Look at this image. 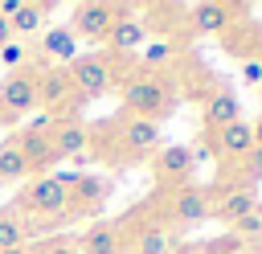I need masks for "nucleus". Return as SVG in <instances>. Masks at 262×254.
<instances>
[{
    "instance_id": "nucleus-7",
    "label": "nucleus",
    "mask_w": 262,
    "mask_h": 254,
    "mask_svg": "<svg viewBox=\"0 0 262 254\" xmlns=\"http://www.w3.org/2000/svg\"><path fill=\"white\" fill-rule=\"evenodd\" d=\"M37 107V70L25 66L0 82V123H16Z\"/></svg>"
},
{
    "instance_id": "nucleus-8",
    "label": "nucleus",
    "mask_w": 262,
    "mask_h": 254,
    "mask_svg": "<svg viewBox=\"0 0 262 254\" xmlns=\"http://www.w3.org/2000/svg\"><path fill=\"white\" fill-rule=\"evenodd\" d=\"M49 147L57 160H86L94 156V143H90V127L78 119V115H57L53 127H49Z\"/></svg>"
},
{
    "instance_id": "nucleus-33",
    "label": "nucleus",
    "mask_w": 262,
    "mask_h": 254,
    "mask_svg": "<svg viewBox=\"0 0 262 254\" xmlns=\"http://www.w3.org/2000/svg\"><path fill=\"white\" fill-rule=\"evenodd\" d=\"M0 254H33L29 246H12V250H0Z\"/></svg>"
},
{
    "instance_id": "nucleus-12",
    "label": "nucleus",
    "mask_w": 262,
    "mask_h": 254,
    "mask_svg": "<svg viewBox=\"0 0 262 254\" xmlns=\"http://www.w3.org/2000/svg\"><path fill=\"white\" fill-rule=\"evenodd\" d=\"M147 37H151V25L143 20V12H131V8L123 4L119 20L111 25V33H106V41H102V45H106L111 53H139Z\"/></svg>"
},
{
    "instance_id": "nucleus-28",
    "label": "nucleus",
    "mask_w": 262,
    "mask_h": 254,
    "mask_svg": "<svg viewBox=\"0 0 262 254\" xmlns=\"http://www.w3.org/2000/svg\"><path fill=\"white\" fill-rule=\"evenodd\" d=\"M233 234H237V238H242L246 246H250L254 238H262V205H258L254 213H246V217H242V221L233 225Z\"/></svg>"
},
{
    "instance_id": "nucleus-10",
    "label": "nucleus",
    "mask_w": 262,
    "mask_h": 254,
    "mask_svg": "<svg viewBox=\"0 0 262 254\" xmlns=\"http://www.w3.org/2000/svg\"><path fill=\"white\" fill-rule=\"evenodd\" d=\"M66 188H70V209L82 217H90V213H102V205H106V197L115 193V184L106 180V176H98V172H66Z\"/></svg>"
},
{
    "instance_id": "nucleus-13",
    "label": "nucleus",
    "mask_w": 262,
    "mask_h": 254,
    "mask_svg": "<svg viewBox=\"0 0 262 254\" xmlns=\"http://www.w3.org/2000/svg\"><path fill=\"white\" fill-rule=\"evenodd\" d=\"M237 12H242V8L221 4V0H201V4H188V8H184V16H188V25H192V33H196V37L229 33V25H233V16H237Z\"/></svg>"
},
{
    "instance_id": "nucleus-1",
    "label": "nucleus",
    "mask_w": 262,
    "mask_h": 254,
    "mask_svg": "<svg viewBox=\"0 0 262 254\" xmlns=\"http://www.w3.org/2000/svg\"><path fill=\"white\" fill-rule=\"evenodd\" d=\"M115 90H119L123 115H135V119L160 123V119H168L172 107H176V82L164 78V74H143V70H135V74H127Z\"/></svg>"
},
{
    "instance_id": "nucleus-22",
    "label": "nucleus",
    "mask_w": 262,
    "mask_h": 254,
    "mask_svg": "<svg viewBox=\"0 0 262 254\" xmlns=\"http://www.w3.org/2000/svg\"><path fill=\"white\" fill-rule=\"evenodd\" d=\"M29 242H33V225H29V217H25L16 205H0V250L29 246Z\"/></svg>"
},
{
    "instance_id": "nucleus-25",
    "label": "nucleus",
    "mask_w": 262,
    "mask_h": 254,
    "mask_svg": "<svg viewBox=\"0 0 262 254\" xmlns=\"http://www.w3.org/2000/svg\"><path fill=\"white\" fill-rule=\"evenodd\" d=\"M233 172H237L242 188H254V184H262V147H254L250 156H242V160L233 164Z\"/></svg>"
},
{
    "instance_id": "nucleus-17",
    "label": "nucleus",
    "mask_w": 262,
    "mask_h": 254,
    "mask_svg": "<svg viewBox=\"0 0 262 254\" xmlns=\"http://www.w3.org/2000/svg\"><path fill=\"white\" fill-rule=\"evenodd\" d=\"M237 119H242V102H237V94H233L229 86H217V90L205 98V107H201V127H205V135L221 131V127H229V123H237Z\"/></svg>"
},
{
    "instance_id": "nucleus-2",
    "label": "nucleus",
    "mask_w": 262,
    "mask_h": 254,
    "mask_svg": "<svg viewBox=\"0 0 262 254\" xmlns=\"http://www.w3.org/2000/svg\"><path fill=\"white\" fill-rule=\"evenodd\" d=\"M25 217H29V225H33V238H37V229L45 225V221H53L57 213H66L70 209V188H66V172H45V176H29L25 184H20V193H16V201H12Z\"/></svg>"
},
{
    "instance_id": "nucleus-32",
    "label": "nucleus",
    "mask_w": 262,
    "mask_h": 254,
    "mask_svg": "<svg viewBox=\"0 0 262 254\" xmlns=\"http://www.w3.org/2000/svg\"><path fill=\"white\" fill-rule=\"evenodd\" d=\"M250 131H254V147H262V119H258V123H250Z\"/></svg>"
},
{
    "instance_id": "nucleus-24",
    "label": "nucleus",
    "mask_w": 262,
    "mask_h": 254,
    "mask_svg": "<svg viewBox=\"0 0 262 254\" xmlns=\"http://www.w3.org/2000/svg\"><path fill=\"white\" fill-rule=\"evenodd\" d=\"M33 172H29V160L20 156V147H16V139L8 135L4 143H0V184H12V180H29Z\"/></svg>"
},
{
    "instance_id": "nucleus-9",
    "label": "nucleus",
    "mask_w": 262,
    "mask_h": 254,
    "mask_svg": "<svg viewBox=\"0 0 262 254\" xmlns=\"http://www.w3.org/2000/svg\"><path fill=\"white\" fill-rule=\"evenodd\" d=\"M192 168H196V156H192V147H184V143H168L164 152L151 156V180H156L164 193H172V188H180V184H192Z\"/></svg>"
},
{
    "instance_id": "nucleus-26",
    "label": "nucleus",
    "mask_w": 262,
    "mask_h": 254,
    "mask_svg": "<svg viewBox=\"0 0 262 254\" xmlns=\"http://www.w3.org/2000/svg\"><path fill=\"white\" fill-rule=\"evenodd\" d=\"M29 57H33V53H29V45H25V41H16V37H12V41L0 49V66H4L8 74L25 70V66H29Z\"/></svg>"
},
{
    "instance_id": "nucleus-30",
    "label": "nucleus",
    "mask_w": 262,
    "mask_h": 254,
    "mask_svg": "<svg viewBox=\"0 0 262 254\" xmlns=\"http://www.w3.org/2000/svg\"><path fill=\"white\" fill-rule=\"evenodd\" d=\"M242 82L246 86H262V61L258 57H246L242 61Z\"/></svg>"
},
{
    "instance_id": "nucleus-6",
    "label": "nucleus",
    "mask_w": 262,
    "mask_h": 254,
    "mask_svg": "<svg viewBox=\"0 0 262 254\" xmlns=\"http://www.w3.org/2000/svg\"><path fill=\"white\" fill-rule=\"evenodd\" d=\"M164 213L172 229H188L209 221V188L205 184H180L172 193H164Z\"/></svg>"
},
{
    "instance_id": "nucleus-5",
    "label": "nucleus",
    "mask_w": 262,
    "mask_h": 254,
    "mask_svg": "<svg viewBox=\"0 0 262 254\" xmlns=\"http://www.w3.org/2000/svg\"><path fill=\"white\" fill-rule=\"evenodd\" d=\"M119 12H123V4H111V0H78L70 8V33L98 45V41H106V33L119 20Z\"/></svg>"
},
{
    "instance_id": "nucleus-4",
    "label": "nucleus",
    "mask_w": 262,
    "mask_h": 254,
    "mask_svg": "<svg viewBox=\"0 0 262 254\" xmlns=\"http://www.w3.org/2000/svg\"><path fill=\"white\" fill-rule=\"evenodd\" d=\"M66 74H70V82H74V90L82 98H102V94H111L119 86V74H115L111 53H82L78 61L66 66Z\"/></svg>"
},
{
    "instance_id": "nucleus-19",
    "label": "nucleus",
    "mask_w": 262,
    "mask_h": 254,
    "mask_svg": "<svg viewBox=\"0 0 262 254\" xmlns=\"http://www.w3.org/2000/svg\"><path fill=\"white\" fill-rule=\"evenodd\" d=\"M16 147H20V156L29 160V172L33 176H45L53 164H57V156H53V147H49V135L45 131H33V127H20L16 135Z\"/></svg>"
},
{
    "instance_id": "nucleus-29",
    "label": "nucleus",
    "mask_w": 262,
    "mask_h": 254,
    "mask_svg": "<svg viewBox=\"0 0 262 254\" xmlns=\"http://www.w3.org/2000/svg\"><path fill=\"white\" fill-rule=\"evenodd\" d=\"M37 254H82V250H78V238H49L37 246Z\"/></svg>"
},
{
    "instance_id": "nucleus-27",
    "label": "nucleus",
    "mask_w": 262,
    "mask_h": 254,
    "mask_svg": "<svg viewBox=\"0 0 262 254\" xmlns=\"http://www.w3.org/2000/svg\"><path fill=\"white\" fill-rule=\"evenodd\" d=\"M242 250H246V242H242L233 229L221 234V238H209V242H205V254H242Z\"/></svg>"
},
{
    "instance_id": "nucleus-20",
    "label": "nucleus",
    "mask_w": 262,
    "mask_h": 254,
    "mask_svg": "<svg viewBox=\"0 0 262 254\" xmlns=\"http://www.w3.org/2000/svg\"><path fill=\"white\" fill-rule=\"evenodd\" d=\"M37 49H41V57L53 61V66H70V61H78V37L70 33V25H53V29H45Z\"/></svg>"
},
{
    "instance_id": "nucleus-21",
    "label": "nucleus",
    "mask_w": 262,
    "mask_h": 254,
    "mask_svg": "<svg viewBox=\"0 0 262 254\" xmlns=\"http://www.w3.org/2000/svg\"><path fill=\"white\" fill-rule=\"evenodd\" d=\"M49 12H53V4L49 0H20V8L8 16V25H12V37L16 41H29L33 33H45V20H49Z\"/></svg>"
},
{
    "instance_id": "nucleus-14",
    "label": "nucleus",
    "mask_w": 262,
    "mask_h": 254,
    "mask_svg": "<svg viewBox=\"0 0 262 254\" xmlns=\"http://www.w3.org/2000/svg\"><path fill=\"white\" fill-rule=\"evenodd\" d=\"M74 82L66 74V66H45L37 70V107H45V115L57 119V107H66V98H74ZM82 98V94H78Z\"/></svg>"
},
{
    "instance_id": "nucleus-31",
    "label": "nucleus",
    "mask_w": 262,
    "mask_h": 254,
    "mask_svg": "<svg viewBox=\"0 0 262 254\" xmlns=\"http://www.w3.org/2000/svg\"><path fill=\"white\" fill-rule=\"evenodd\" d=\"M12 41V25H8V16H0V49Z\"/></svg>"
},
{
    "instance_id": "nucleus-15",
    "label": "nucleus",
    "mask_w": 262,
    "mask_h": 254,
    "mask_svg": "<svg viewBox=\"0 0 262 254\" xmlns=\"http://www.w3.org/2000/svg\"><path fill=\"white\" fill-rule=\"evenodd\" d=\"M205 139H209L213 156H217V160H229V164H237L242 156L254 152V131H250L246 119H237V123H229V127H221V131H213V135H205Z\"/></svg>"
},
{
    "instance_id": "nucleus-3",
    "label": "nucleus",
    "mask_w": 262,
    "mask_h": 254,
    "mask_svg": "<svg viewBox=\"0 0 262 254\" xmlns=\"http://www.w3.org/2000/svg\"><path fill=\"white\" fill-rule=\"evenodd\" d=\"M106 135H111V147H115V160H123V164H135V160H143L147 152L156 156L160 152V123H151V119H135V115H115V123L106 127Z\"/></svg>"
},
{
    "instance_id": "nucleus-11",
    "label": "nucleus",
    "mask_w": 262,
    "mask_h": 254,
    "mask_svg": "<svg viewBox=\"0 0 262 254\" xmlns=\"http://www.w3.org/2000/svg\"><path fill=\"white\" fill-rule=\"evenodd\" d=\"M258 209V197L254 188H242V184H229V188H209V221H221V225H237L246 213Z\"/></svg>"
},
{
    "instance_id": "nucleus-18",
    "label": "nucleus",
    "mask_w": 262,
    "mask_h": 254,
    "mask_svg": "<svg viewBox=\"0 0 262 254\" xmlns=\"http://www.w3.org/2000/svg\"><path fill=\"white\" fill-rule=\"evenodd\" d=\"M123 254H176V229L168 221H143L131 242H123Z\"/></svg>"
},
{
    "instance_id": "nucleus-23",
    "label": "nucleus",
    "mask_w": 262,
    "mask_h": 254,
    "mask_svg": "<svg viewBox=\"0 0 262 254\" xmlns=\"http://www.w3.org/2000/svg\"><path fill=\"white\" fill-rule=\"evenodd\" d=\"M172 57H176V41L172 37H147L143 49H139V70L143 74H160Z\"/></svg>"
},
{
    "instance_id": "nucleus-34",
    "label": "nucleus",
    "mask_w": 262,
    "mask_h": 254,
    "mask_svg": "<svg viewBox=\"0 0 262 254\" xmlns=\"http://www.w3.org/2000/svg\"><path fill=\"white\" fill-rule=\"evenodd\" d=\"M250 57H258V61H262V41H258V49H254V53H250Z\"/></svg>"
},
{
    "instance_id": "nucleus-16",
    "label": "nucleus",
    "mask_w": 262,
    "mask_h": 254,
    "mask_svg": "<svg viewBox=\"0 0 262 254\" xmlns=\"http://www.w3.org/2000/svg\"><path fill=\"white\" fill-rule=\"evenodd\" d=\"M127 242V225L123 221H90L78 234V250L82 254H123Z\"/></svg>"
}]
</instances>
